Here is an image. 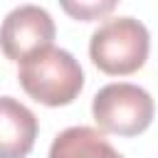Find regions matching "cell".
<instances>
[{
    "instance_id": "52a82bcc",
    "label": "cell",
    "mask_w": 158,
    "mask_h": 158,
    "mask_svg": "<svg viewBox=\"0 0 158 158\" xmlns=\"http://www.w3.org/2000/svg\"><path fill=\"white\" fill-rule=\"evenodd\" d=\"M62 7L69 15H74L77 20H96L106 12H111L116 7V2L114 0H101V2H69V0H64Z\"/></svg>"
},
{
    "instance_id": "5b68a950",
    "label": "cell",
    "mask_w": 158,
    "mask_h": 158,
    "mask_svg": "<svg viewBox=\"0 0 158 158\" xmlns=\"http://www.w3.org/2000/svg\"><path fill=\"white\" fill-rule=\"evenodd\" d=\"M37 116L17 99L0 96V158H25L37 138Z\"/></svg>"
},
{
    "instance_id": "8992f818",
    "label": "cell",
    "mask_w": 158,
    "mask_h": 158,
    "mask_svg": "<svg viewBox=\"0 0 158 158\" xmlns=\"http://www.w3.org/2000/svg\"><path fill=\"white\" fill-rule=\"evenodd\" d=\"M47 158H123L109 138L91 126H69L59 131L49 146Z\"/></svg>"
},
{
    "instance_id": "6da1fadb",
    "label": "cell",
    "mask_w": 158,
    "mask_h": 158,
    "mask_svg": "<svg viewBox=\"0 0 158 158\" xmlns=\"http://www.w3.org/2000/svg\"><path fill=\"white\" fill-rule=\"evenodd\" d=\"M17 79L25 94L44 106H67L84 86L81 64L72 52L54 44L20 62Z\"/></svg>"
},
{
    "instance_id": "3957f363",
    "label": "cell",
    "mask_w": 158,
    "mask_h": 158,
    "mask_svg": "<svg viewBox=\"0 0 158 158\" xmlns=\"http://www.w3.org/2000/svg\"><path fill=\"white\" fill-rule=\"evenodd\" d=\"M153 114V96L131 81H111L91 99V116L101 133H116L126 138L138 136L151 126Z\"/></svg>"
},
{
    "instance_id": "277c9868",
    "label": "cell",
    "mask_w": 158,
    "mask_h": 158,
    "mask_svg": "<svg viewBox=\"0 0 158 158\" xmlns=\"http://www.w3.org/2000/svg\"><path fill=\"white\" fill-rule=\"evenodd\" d=\"M57 35L52 15L35 2L12 7L0 25V49L12 62H25L40 49L52 47Z\"/></svg>"
},
{
    "instance_id": "7a4b0ae2",
    "label": "cell",
    "mask_w": 158,
    "mask_h": 158,
    "mask_svg": "<svg viewBox=\"0 0 158 158\" xmlns=\"http://www.w3.org/2000/svg\"><path fill=\"white\" fill-rule=\"evenodd\" d=\"M151 49V35L133 15L106 17L89 37V57L104 72L114 77L138 72Z\"/></svg>"
}]
</instances>
